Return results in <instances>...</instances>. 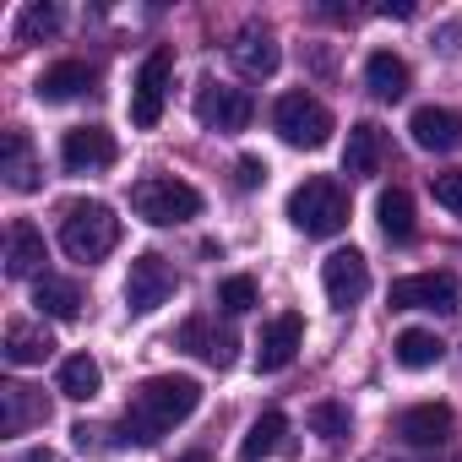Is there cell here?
<instances>
[{
    "mask_svg": "<svg viewBox=\"0 0 462 462\" xmlns=\"http://www.w3.org/2000/svg\"><path fill=\"white\" fill-rule=\"evenodd\" d=\"M201 408V381L190 375H152L131 392L125 402V440L136 446H158L174 424H185Z\"/></svg>",
    "mask_w": 462,
    "mask_h": 462,
    "instance_id": "6da1fadb",
    "label": "cell"
},
{
    "mask_svg": "<svg viewBox=\"0 0 462 462\" xmlns=\"http://www.w3.org/2000/svg\"><path fill=\"white\" fill-rule=\"evenodd\" d=\"M115 245H120V217H115V207H104V201H71L60 212V251L71 262L93 267Z\"/></svg>",
    "mask_w": 462,
    "mask_h": 462,
    "instance_id": "7a4b0ae2",
    "label": "cell"
},
{
    "mask_svg": "<svg viewBox=\"0 0 462 462\" xmlns=\"http://www.w3.org/2000/svg\"><path fill=\"white\" fill-rule=\"evenodd\" d=\"M289 223L300 228L305 240L343 235V228H348V196H343V185L327 180V174H310L305 185H294L289 190Z\"/></svg>",
    "mask_w": 462,
    "mask_h": 462,
    "instance_id": "3957f363",
    "label": "cell"
},
{
    "mask_svg": "<svg viewBox=\"0 0 462 462\" xmlns=\"http://www.w3.org/2000/svg\"><path fill=\"white\" fill-rule=\"evenodd\" d=\"M131 212L152 228H174V223H190L201 212V190L174 180V174H147L131 185Z\"/></svg>",
    "mask_w": 462,
    "mask_h": 462,
    "instance_id": "277c9868",
    "label": "cell"
},
{
    "mask_svg": "<svg viewBox=\"0 0 462 462\" xmlns=\"http://www.w3.org/2000/svg\"><path fill=\"white\" fill-rule=\"evenodd\" d=\"M273 131H278L289 147L316 152V147L332 142V115H327V104L310 98V93H283V98L273 104Z\"/></svg>",
    "mask_w": 462,
    "mask_h": 462,
    "instance_id": "5b68a950",
    "label": "cell"
},
{
    "mask_svg": "<svg viewBox=\"0 0 462 462\" xmlns=\"http://www.w3.org/2000/svg\"><path fill=\"white\" fill-rule=\"evenodd\" d=\"M251 115H256V98H251L245 88H228V82H201V88H196V120H201L207 131L235 136V131L251 125Z\"/></svg>",
    "mask_w": 462,
    "mask_h": 462,
    "instance_id": "8992f818",
    "label": "cell"
},
{
    "mask_svg": "<svg viewBox=\"0 0 462 462\" xmlns=\"http://www.w3.org/2000/svg\"><path fill=\"white\" fill-rule=\"evenodd\" d=\"M169 77H174V55L169 50H152L131 82V125L136 131H152L163 120V98H169Z\"/></svg>",
    "mask_w": 462,
    "mask_h": 462,
    "instance_id": "52a82bcc",
    "label": "cell"
},
{
    "mask_svg": "<svg viewBox=\"0 0 462 462\" xmlns=\"http://www.w3.org/2000/svg\"><path fill=\"white\" fill-rule=\"evenodd\" d=\"M174 289H180V278H174V267L163 256H136L131 273H125V305H131V316H152L158 305L174 300Z\"/></svg>",
    "mask_w": 462,
    "mask_h": 462,
    "instance_id": "ba28073f",
    "label": "cell"
},
{
    "mask_svg": "<svg viewBox=\"0 0 462 462\" xmlns=\"http://www.w3.org/2000/svg\"><path fill=\"white\" fill-rule=\"evenodd\" d=\"M392 310H435V316H457V278L451 273H413L397 278L386 294Z\"/></svg>",
    "mask_w": 462,
    "mask_h": 462,
    "instance_id": "9c48e42d",
    "label": "cell"
},
{
    "mask_svg": "<svg viewBox=\"0 0 462 462\" xmlns=\"http://www.w3.org/2000/svg\"><path fill=\"white\" fill-rule=\"evenodd\" d=\"M321 289H327V305L332 310H354L365 294H370V262L348 245V251H332L321 262Z\"/></svg>",
    "mask_w": 462,
    "mask_h": 462,
    "instance_id": "30bf717a",
    "label": "cell"
},
{
    "mask_svg": "<svg viewBox=\"0 0 462 462\" xmlns=\"http://www.w3.org/2000/svg\"><path fill=\"white\" fill-rule=\"evenodd\" d=\"M115 158H120V147H115V131H104V125H77L60 142V163L71 174H104V169H115Z\"/></svg>",
    "mask_w": 462,
    "mask_h": 462,
    "instance_id": "8fae6325",
    "label": "cell"
},
{
    "mask_svg": "<svg viewBox=\"0 0 462 462\" xmlns=\"http://www.w3.org/2000/svg\"><path fill=\"white\" fill-rule=\"evenodd\" d=\"M305 348V321L294 316V310H283V316H273L267 327H262V343H256V370H289L294 365V354Z\"/></svg>",
    "mask_w": 462,
    "mask_h": 462,
    "instance_id": "7c38bea8",
    "label": "cell"
},
{
    "mask_svg": "<svg viewBox=\"0 0 462 462\" xmlns=\"http://www.w3.org/2000/svg\"><path fill=\"white\" fill-rule=\"evenodd\" d=\"M0 174H6V190H17V196L44 185V163H39L28 131H6V136H0Z\"/></svg>",
    "mask_w": 462,
    "mask_h": 462,
    "instance_id": "4fadbf2b",
    "label": "cell"
},
{
    "mask_svg": "<svg viewBox=\"0 0 462 462\" xmlns=\"http://www.w3.org/2000/svg\"><path fill=\"white\" fill-rule=\"evenodd\" d=\"M180 348H185V354H196V359H207L212 370H228V365H235L240 337L228 332V327H212L207 316H190V321L180 327Z\"/></svg>",
    "mask_w": 462,
    "mask_h": 462,
    "instance_id": "5bb4252c",
    "label": "cell"
},
{
    "mask_svg": "<svg viewBox=\"0 0 462 462\" xmlns=\"http://www.w3.org/2000/svg\"><path fill=\"white\" fill-rule=\"evenodd\" d=\"M386 163V131L375 120H359L348 125V147H343V174L348 180H375Z\"/></svg>",
    "mask_w": 462,
    "mask_h": 462,
    "instance_id": "9a60e30c",
    "label": "cell"
},
{
    "mask_svg": "<svg viewBox=\"0 0 462 462\" xmlns=\"http://www.w3.org/2000/svg\"><path fill=\"white\" fill-rule=\"evenodd\" d=\"M408 131H413V147H424V152H457L462 147V115L457 109H440V104L413 109Z\"/></svg>",
    "mask_w": 462,
    "mask_h": 462,
    "instance_id": "2e32d148",
    "label": "cell"
},
{
    "mask_svg": "<svg viewBox=\"0 0 462 462\" xmlns=\"http://www.w3.org/2000/svg\"><path fill=\"white\" fill-rule=\"evenodd\" d=\"M50 419V397L44 392H33V386H23V381H6L0 386V430L6 435H28L33 424H44Z\"/></svg>",
    "mask_w": 462,
    "mask_h": 462,
    "instance_id": "e0dca14e",
    "label": "cell"
},
{
    "mask_svg": "<svg viewBox=\"0 0 462 462\" xmlns=\"http://www.w3.org/2000/svg\"><path fill=\"white\" fill-rule=\"evenodd\" d=\"M228 60H235L245 77H256V82H262V77H273V71H278V60H283V55H278V39H273L267 28H240V33H235V44H228Z\"/></svg>",
    "mask_w": 462,
    "mask_h": 462,
    "instance_id": "ac0fdd59",
    "label": "cell"
},
{
    "mask_svg": "<svg viewBox=\"0 0 462 462\" xmlns=\"http://www.w3.org/2000/svg\"><path fill=\"white\" fill-rule=\"evenodd\" d=\"M44 273V235L28 217H12L6 228V278H39Z\"/></svg>",
    "mask_w": 462,
    "mask_h": 462,
    "instance_id": "d6986e66",
    "label": "cell"
},
{
    "mask_svg": "<svg viewBox=\"0 0 462 462\" xmlns=\"http://www.w3.org/2000/svg\"><path fill=\"white\" fill-rule=\"evenodd\" d=\"M397 435H402L408 446H440V440L451 435V408H446V402H419V408H408V413L397 419Z\"/></svg>",
    "mask_w": 462,
    "mask_h": 462,
    "instance_id": "ffe728a7",
    "label": "cell"
},
{
    "mask_svg": "<svg viewBox=\"0 0 462 462\" xmlns=\"http://www.w3.org/2000/svg\"><path fill=\"white\" fill-rule=\"evenodd\" d=\"M93 88V71L82 66V60H60V66H50L44 77H39V104H71V98H82Z\"/></svg>",
    "mask_w": 462,
    "mask_h": 462,
    "instance_id": "44dd1931",
    "label": "cell"
},
{
    "mask_svg": "<svg viewBox=\"0 0 462 462\" xmlns=\"http://www.w3.org/2000/svg\"><path fill=\"white\" fill-rule=\"evenodd\" d=\"M365 82H370V93H375V98L397 104V98L408 93V60H402V55H392V50H375V55L365 60Z\"/></svg>",
    "mask_w": 462,
    "mask_h": 462,
    "instance_id": "7402d4cb",
    "label": "cell"
},
{
    "mask_svg": "<svg viewBox=\"0 0 462 462\" xmlns=\"http://www.w3.org/2000/svg\"><path fill=\"white\" fill-rule=\"evenodd\" d=\"M375 217H381V235L397 240V245L413 240V228H419V223H413V196H408L402 185H392V190L375 196Z\"/></svg>",
    "mask_w": 462,
    "mask_h": 462,
    "instance_id": "603a6c76",
    "label": "cell"
},
{
    "mask_svg": "<svg viewBox=\"0 0 462 462\" xmlns=\"http://www.w3.org/2000/svg\"><path fill=\"white\" fill-rule=\"evenodd\" d=\"M392 359H397L402 370H430V365H440V359H446V343H440L435 332H424V327H408V332H397Z\"/></svg>",
    "mask_w": 462,
    "mask_h": 462,
    "instance_id": "cb8c5ba5",
    "label": "cell"
},
{
    "mask_svg": "<svg viewBox=\"0 0 462 462\" xmlns=\"http://www.w3.org/2000/svg\"><path fill=\"white\" fill-rule=\"evenodd\" d=\"M60 397H71V402H93L98 392H104V370H98V359L93 354H71L66 365H60Z\"/></svg>",
    "mask_w": 462,
    "mask_h": 462,
    "instance_id": "d4e9b609",
    "label": "cell"
},
{
    "mask_svg": "<svg viewBox=\"0 0 462 462\" xmlns=\"http://www.w3.org/2000/svg\"><path fill=\"white\" fill-rule=\"evenodd\" d=\"M273 451H294L283 413H262V419L251 424V435L240 440V457H245V462H262V457H273Z\"/></svg>",
    "mask_w": 462,
    "mask_h": 462,
    "instance_id": "484cf974",
    "label": "cell"
},
{
    "mask_svg": "<svg viewBox=\"0 0 462 462\" xmlns=\"http://www.w3.org/2000/svg\"><path fill=\"white\" fill-rule=\"evenodd\" d=\"M50 354H55V337L44 327H33V321H12L6 327V359L12 365H44Z\"/></svg>",
    "mask_w": 462,
    "mask_h": 462,
    "instance_id": "4316f807",
    "label": "cell"
},
{
    "mask_svg": "<svg viewBox=\"0 0 462 462\" xmlns=\"http://www.w3.org/2000/svg\"><path fill=\"white\" fill-rule=\"evenodd\" d=\"M33 305H39V316L77 321V310H82V294H77V283H66V278H39V289H33Z\"/></svg>",
    "mask_w": 462,
    "mask_h": 462,
    "instance_id": "83f0119b",
    "label": "cell"
},
{
    "mask_svg": "<svg viewBox=\"0 0 462 462\" xmlns=\"http://www.w3.org/2000/svg\"><path fill=\"white\" fill-rule=\"evenodd\" d=\"M50 33H60V6H50V0L23 6V17H17V44H39V39H50Z\"/></svg>",
    "mask_w": 462,
    "mask_h": 462,
    "instance_id": "f1b7e54d",
    "label": "cell"
},
{
    "mask_svg": "<svg viewBox=\"0 0 462 462\" xmlns=\"http://www.w3.org/2000/svg\"><path fill=\"white\" fill-rule=\"evenodd\" d=\"M251 305H256V278L235 273V278L217 283V310H223V316H245Z\"/></svg>",
    "mask_w": 462,
    "mask_h": 462,
    "instance_id": "f546056e",
    "label": "cell"
},
{
    "mask_svg": "<svg viewBox=\"0 0 462 462\" xmlns=\"http://www.w3.org/2000/svg\"><path fill=\"white\" fill-rule=\"evenodd\" d=\"M310 430H316L321 440H343V435H348V408H343V402H316V408H310Z\"/></svg>",
    "mask_w": 462,
    "mask_h": 462,
    "instance_id": "4dcf8cb0",
    "label": "cell"
},
{
    "mask_svg": "<svg viewBox=\"0 0 462 462\" xmlns=\"http://www.w3.org/2000/svg\"><path fill=\"white\" fill-rule=\"evenodd\" d=\"M71 440H77V451H88V457H98V451H115L125 435H115L109 424H77L71 430Z\"/></svg>",
    "mask_w": 462,
    "mask_h": 462,
    "instance_id": "1f68e13d",
    "label": "cell"
},
{
    "mask_svg": "<svg viewBox=\"0 0 462 462\" xmlns=\"http://www.w3.org/2000/svg\"><path fill=\"white\" fill-rule=\"evenodd\" d=\"M430 196L451 212V217H462V174L451 169V174H430Z\"/></svg>",
    "mask_w": 462,
    "mask_h": 462,
    "instance_id": "d6a6232c",
    "label": "cell"
},
{
    "mask_svg": "<svg viewBox=\"0 0 462 462\" xmlns=\"http://www.w3.org/2000/svg\"><path fill=\"white\" fill-rule=\"evenodd\" d=\"M235 185H240V190L267 185V163H262V158H240V163H235Z\"/></svg>",
    "mask_w": 462,
    "mask_h": 462,
    "instance_id": "836d02e7",
    "label": "cell"
},
{
    "mask_svg": "<svg viewBox=\"0 0 462 462\" xmlns=\"http://www.w3.org/2000/svg\"><path fill=\"white\" fill-rule=\"evenodd\" d=\"M435 44H440V50H462V23H446V28H435Z\"/></svg>",
    "mask_w": 462,
    "mask_h": 462,
    "instance_id": "e575fe53",
    "label": "cell"
},
{
    "mask_svg": "<svg viewBox=\"0 0 462 462\" xmlns=\"http://www.w3.org/2000/svg\"><path fill=\"white\" fill-rule=\"evenodd\" d=\"M17 462H60V457H55V451H44V446H39V451H23V457H17Z\"/></svg>",
    "mask_w": 462,
    "mask_h": 462,
    "instance_id": "d590c367",
    "label": "cell"
},
{
    "mask_svg": "<svg viewBox=\"0 0 462 462\" xmlns=\"http://www.w3.org/2000/svg\"><path fill=\"white\" fill-rule=\"evenodd\" d=\"M180 462H207V457H201V451H190V457H180Z\"/></svg>",
    "mask_w": 462,
    "mask_h": 462,
    "instance_id": "8d00e7d4",
    "label": "cell"
},
{
    "mask_svg": "<svg viewBox=\"0 0 462 462\" xmlns=\"http://www.w3.org/2000/svg\"><path fill=\"white\" fill-rule=\"evenodd\" d=\"M370 462H386V457H370Z\"/></svg>",
    "mask_w": 462,
    "mask_h": 462,
    "instance_id": "74e56055",
    "label": "cell"
}]
</instances>
